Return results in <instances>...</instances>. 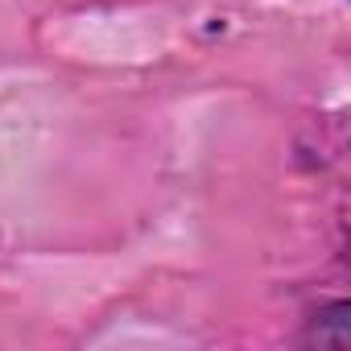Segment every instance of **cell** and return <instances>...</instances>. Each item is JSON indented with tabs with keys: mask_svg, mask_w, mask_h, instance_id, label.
Returning <instances> with one entry per match:
<instances>
[{
	"mask_svg": "<svg viewBox=\"0 0 351 351\" xmlns=\"http://www.w3.org/2000/svg\"><path fill=\"white\" fill-rule=\"evenodd\" d=\"M302 343H318V347H347L351 343V302H326L306 318V335Z\"/></svg>",
	"mask_w": 351,
	"mask_h": 351,
	"instance_id": "1",
	"label": "cell"
}]
</instances>
